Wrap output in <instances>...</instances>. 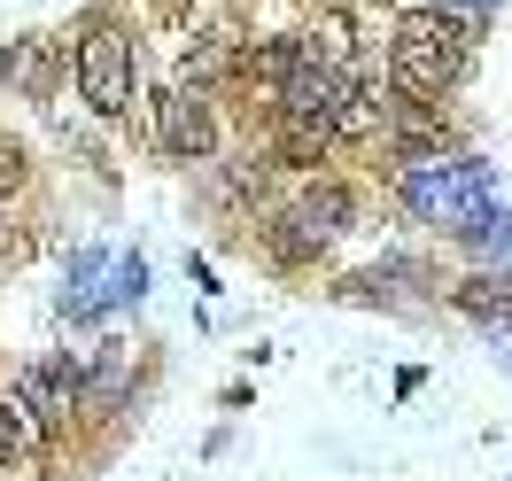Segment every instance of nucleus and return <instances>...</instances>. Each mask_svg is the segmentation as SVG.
Segmentation results:
<instances>
[{
  "instance_id": "1a4fd4ad",
  "label": "nucleus",
  "mask_w": 512,
  "mask_h": 481,
  "mask_svg": "<svg viewBox=\"0 0 512 481\" xmlns=\"http://www.w3.org/2000/svg\"><path fill=\"white\" fill-rule=\"evenodd\" d=\"M0 78H16V86H47V39H24L16 55H0Z\"/></svg>"
},
{
  "instance_id": "39448f33",
  "label": "nucleus",
  "mask_w": 512,
  "mask_h": 481,
  "mask_svg": "<svg viewBox=\"0 0 512 481\" xmlns=\"http://www.w3.org/2000/svg\"><path fill=\"white\" fill-rule=\"evenodd\" d=\"M156 140H163L179 163H202L210 148H218V109H210V94L179 78V86L156 101Z\"/></svg>"
},
{
  "instance_id": "9b49d317",
  "label": "nucleus",
  "mask_w": 512,
  "mask_h": 481,
  "mask_svg": "<svg viewBox=\"0 0 512 481\" xmlns=\"http://www.w3.org/2000/svg\"><path fill=\"white\" fill-rule=\"evenodd\" d=\"M481 241H489V257H512V218H489V225H481Z\"/></svg>"
},
{
  "instance_id": "7ed1b4c3",
  "label": "nucleus",
  "mask_w": 512,
  "mask_h": 481,
  "mask_svg": "<svg viewBox=\"0 0 512 481\" xmlns=\"http://www.w3.org/2000/svg\"><path fill=\"white\" fill-rule=\"evenodd\" d=\"M78 86H86V101L101 117H125L132 109V39L109 16H94L86 39H78Z\"/></svg>"
},
{
  "instance_id": "0eeeda50",
  "label": "nucleus",
  "mask_w": 512,
  "mask_h": 481,
  "mask_svg": "<svg viewBox=\"0 0 512 481\" xmlns=\"http://www.w3.org/2000/svg\"><path fill=\"white\" fill-rule=\"evenodd\" d=\"M342 218H350V194H342V187H311V194H303V210H295L303 241H334Z\"/></svg>"
},
{
  "instance_id": "f8f14e48",
  "label": "nucleus",
  "mask_w": 512,
  "mask_h": 481,
  "mask_svg": "<svg viewBox=\"0 0 512 481\" xmlns=\"http://www.w3.org/2000/svg\"><path fill=\"white\" fill-rule=\"evenodd\" d=\"M481 8H489V0H458V16H481Z\"/></svg>"
},
{
  "instance_id": "9d476101",
  "label": "nucleus",
  "mask_w": 512,
  "mask_h": 481,
  "mask_svg": "<svg viewBox=\"0 0 512 481\" xmlns=\"http://www.w3.org/2000/svg\"><path fill=\"white\" fill-rule=\"evenodd\" d=\"M24 443H32V412H24L16 396H8V404H0V474H8L16 458H24Z\"/></svg>"
},
{
  "instance_id": "f257e3e1",
  "label": "nucleus",
  "mask_w": 512,
  "mask_h": 481,
  "mask_svg": "<svg viewBox=\"0 0 512 481\" xmlns=\"http://www.w3.org/2000/svg\"><path fill=\"white\" fill-rule=\"evenodd\" d=\"M466 55H474V16L412 8V16H396V39H388V78L404 94H443L466 78Z\"/></svg>"
},
{
  "instance_id": "20e7f679",
  "label": "nucleus",
  "mask_w": 512,
  "mask_h": 481,
  "mask_svg": "<svg viewBox=\"0 0 512 481\" xmlns=\"http://www.w3.org/2000/svg\"><path fill=\"white\" fill-rule=\"evenodd\" d=\"M140 288H148V264H140V257H101V249H86V257L70 264L63 311H70V319H94V311L140 303Z\"/></svg>"
},
{
  "instance_id": "423d86ee",
  "label": "nucleus",
  "mask_w": 512,
  "mask_h": 481,
  "mask_svg": "<svg viewBox=\"0 0 512 481\" xmlns=\"http://www.w3.org/2000/svg\"><path fill=\"white\" fill-rule=\"evenodd\" d=\"M16 404H24L32 419H63L70 404H78V365H70V357L24 365V373H16Z\"/></svg>"
},
{
  "instance_id": "f03ea898",
  "label": "nucleus",
  "mask_w": 512,
  "mask_h": 481,
  "mask_svg": "<svg viewBox=\"0 0 512 481\" xmlns=\"http://www.w3.org/2000/svg\"><path fill=\"white\" fill-rule=\"evenodd\" d=\"M404 202H412L427 225H450V233H481L497 218V194H489V171L481 163H443L427 156L404 171Z\"/></svg>"
},
{
  "instance_id": "6e6552de",
  "label": "nucleus",
  "mask_w": 512,
  "mask_h": 481,
  "mask_svg": "<svg viewBox=\"0 0 512 481\" xmlns=\"http://www.w3.org/2000/svg\"><path fill=\"white\" fill-rule=\"evenodd\" d=\"M458 303L481 326H512V280H474V288H458Z\"/></svg>"
}]
</instances>
